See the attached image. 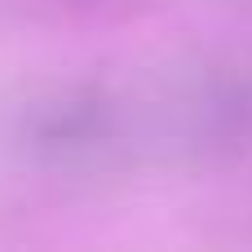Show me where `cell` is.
Masks as SVG:
<instances>
[{
	"label": "cell",
	"mask_w": 252,
	"mask_h": 252,
	"mask_svg": "<svg viewBox=\"0 0 252 252\" xmlns=\"http://www.w3.org/2000/svg\"><path fill=\"white\" fill-rule=\"evenodd\" d=\"M0 151L44 177H102L173 159L168 89L128 93L106 80L40 84L4 106Z\"/></svg>",
	"instance_id": "cell-1"
},
{
	"label": "cell",
	"mask_w": 252,
	"mask_h": 252,
	"mask_svg": "<svg viewBox=\"0 0 252 252\" xmlns=\"http://www.w3.org/2000/svg\"><path fill=\"white\" fill-rule=\"evenodd\" d=\"M173 159L239 164L252 159V66H204L168 89Z\"/></svg>",
	"instance_id": "cell-2"
}]
</instances>
